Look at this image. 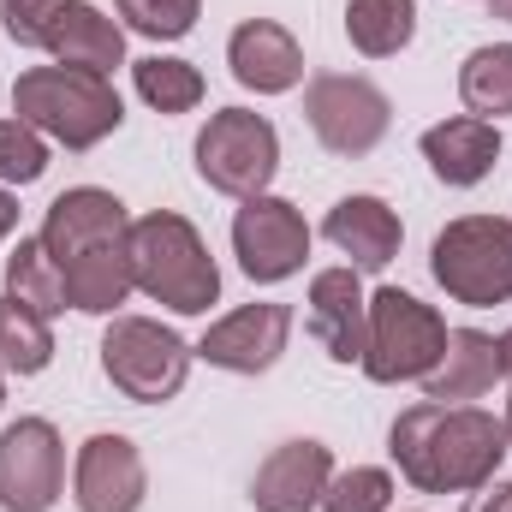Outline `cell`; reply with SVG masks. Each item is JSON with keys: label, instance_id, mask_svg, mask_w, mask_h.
<instances>
[{"label": "cell", "instance_id": "6da1fadb", "mask_svg": "<svg viewBox=\"0 0 512 512\" xmlns=\"http://www.w3.org/2000/svg\"><path fill=\"white\" fill-rule=\"evenodd\" d=\"M507 447H512L507 423L477 411V405L417 399L387 429V453H393L399 477L411 489H423V495H471V489H483L489 477H501Z\"/></svg>", "mask_w": 512, "mask_h": 512}, {"label": "cell", "instance_id": "7a4b0ae2", "mask_svg": "<svg viewBox=\"0 0 512 512\" xmlns=\"http://www.w3.org/2000/svg\"><path fill=\"white\" fill-rule=\"evenodd\" d=\"M131 280L143 298L167 304L173 316H203L209 304H221V268L203 245V233L173 215V209H155V215H137L131 221Z\"/></svg>", "mask_w": 512, "mask_h": 512}, {"label": "cell", "instance_id": "3957f363", "mask_svg": "<svg viewBox=\"0 0 512 512\" xmlns=\"http://www.w3.org/2000/svg\"><path fill=\"white\" fill-rule=\"evenodd\" d=\"M12 108H18L24 126L54 137L60 149H96L126 120L120 90L102 72H84V66H30V72H18Z\"/></svg>", "mask_w": 512, "mask_h": 512}, {"label": "cell", "instance_id": "277c9868", "mask_svg": "<svg viewBox=\"0 0 512 512\" xmlns=\"http://www.w3.org/2000/svg\"><path fill=\"white\" fill-rule=\"evenodd\" d=\"M429 274L453 304L489 310L512 298V221L501 215H459L435 233Z\"/></svg>", "mask_w": 512, "mask_h": 512}, {"label": "cell", "instance_id": "5b68a950", "mask_svg": "<svg viewBox=\"0 0 512 512\" xmlns=\"http://www.w3.org/2000/svg\"><path fill=\"white\" fill-rule=\"evenodd\" d=\"M447 352V322L435 304L382 286L370 292V334H364V376L382 387L399 382H423Z\"/></svg>", "mask_w": 512, "mask_h": 512}, {"label": "cell", "instance_id": "8992f818", "mask_svg": "<svg viewBox=\"0 0 512 512\" xmlns=\"http://www.w3.org/2000/svg\"><path fill=\"white\" fill-rule=\"evenodd\" d=\"M197 173L221 197H262L280 173V131L251 108H221L197 131Z\"/></svg>", "mask_w": 512, "mask_h": 512}, {"label": "cell", "instance_id": "52a82bcc", "mask_svg": "<svg viewBox=\"0 0 512 512\" xmlns=\"http://www.w3.org/2000/svg\"><path fill=\"white\" fill-rule=\"evenodd\" d=\"M191 346L173 334V328H161V322H149V316H114L108 322V334H102V370H108V382L120 387L126 399L137 405H161V399H173L185 376H191Z\"/></svg>", "mask_w": 512, "mask_h": 512}, {"label": "cell", "instance_id": "ba28073f", "mask_svg": "<svg viewBox=\"0 0 512 512\" xmlns=\"http://www.w3.org/2000/svg\"><path fill=\"white\" fill-rule=\"evenodd\" d=\"M304 120L322 137L328 155L358 161V155H370L387 137L393 102H387L382 84H370V78H358V72H322V78H310V90H304Z\"/></svg>", "mask_w": 512, "mask_h": 512}, {"label": "cell", "instance_id": "9c48e42d", "mask_svg": "<svg viewBox=\"0 0 512 512\" xmlns=\"http://www.w3.org/2000/svg\"><path fill=\"white\" fill-rule=\"evenodd\" d=\"M66 489V447L48 417L0 429V512H48Z\"/></svg>", "mask_w": 512, "mask_h": 512}, {"label": "cell", "instance_id": "30bf717a", "mask_svg": "<svg viewBox=\"0 0 512 512\" xmlns=\"http://www.w3.org/2000/svg\"><path fill=\"white\" fill-rule=\"evenodd\" d=\"M233 251H239V268L256 286H280V280H292L304 268L310 227L286 197L262 191V197H245V209L233 215Z\"/></svg>", "mask_w": 512, "mask_h": 512}, {"label": "cell", "instance_id": "8fae6325", "mask_svg": "<svg viewBox=\"0 0 512 512\" xmlns=\"http://www.w3.org/2000/svg\"><path fill=\"white\" fill-rule=\"evenodd\" d=\"M286 340H292V310H286V304H245V310H233V316L209 322V328H203V340H197L191 352H197L203 364H215V370L262 376V370H274V364H280Z\"/></svg>", "mask_w": 512, "mask_h": 512}, {"label": "cell", "instance_id": "7c38bea8", "mask_svg": "<svg viewBox=\"0 0 512 512\" xmlns=\"http://www.w3.org/2000/svg\"><path fill=\"white\" fill-rule=\"evenodd\" d=\"M126 233H131L126 203H120L114 191H102V185H78V191H60V197L48 203V221H42L36 239L48 245V256H54L60 274H66V262L102 251V245H120Z\"/></svg>", "mask_w": 512, "mask_h": 512}, {"label": "cell", "instance_id": "4fadbf2b", "mask_svg": "<svg viewBox=\"0 0 512 512\" xmlns=\"http://www.w3.org/2000/svg\"><path fill=\"white\" fill-rule=\"evenodd\" d=\"M149 495L143 453L126 435H90L72 465V501L78 512H137Z\"/></svg>", "mask_w": 512, "mask_h": 512}, {"label": "cell", "instance_id": "5bb4252c", "mask_svg": "<svg viewBox=\"0 0 512 512\" xmlns=\"http://www.w3.org/2000/svg\"><path fill=\"white\" fill-rule=\"evenodd\" d=\"M310 334L334 364H364L370 298H364L358 268H322L310 280Z\"/></svg>", "mask_w": 512, "mask_h": 512}, {"label": "cell", "instance_id": "9a60e30c", "mask_svg": "<svg viewBox=\"0 0 512 512\" xmlns=\"http://www.w3.org/2000/svg\"><path fill=\"white\" fill-rule=\"evenodd\" d=\"M328 477H334V453L304 435V441L274 447V453L256 465L251 501H256V512H316Z\"/></svg>", "mask_w": 512, "mask_h": 512}, {"label": "cell", "instance_id": "2e32d148", "mask_svg": "<svg viewBox=\"0 0 512 512\" xmlns=\"http://www.w3.org/2000/svg\"><path fill=\"white\" fill-rule=\"evenodd\" d=\"M227 66H233V78L256 90V96H286V90H298V78H304V48H298V36L286 30V24H274V18H245L233 36H227Z\"/></svg>", "mask_w": 512, "mask_h": 512}, {"label": "cell", "instance_id": "e0dca14e", "mask_svg": "<svg viewBox=\"0 0 512 512\" xmlns=\"http://www.w3.org/2000/svg\"><path fill=\"white\" fill-rule=\"evenodd\" d=\"M322 233H328V245H334V251L346 256V268H358V274H382L387 262L399 256V239H405L399 215L387 209L382 197H370V191L340 197V203L328 209Z\"/></svg>", "mask_w": 512, "mask_h": 512}, {"label": "cell", "instance_id": "ac0fdd59", "mask_svg": "<svg viewBox=\"0 0 512 512\" xmlns=\"http://www.w3.org/2000/svg\"><path fill=\"white\" fill-rule=\"evenodd\" d=\"M423 161L441 185L453 191H471L495 173L501 161V126L495 120H477V114H459V120H441V126L423 131Z\"/></svg>", "mask_w": 512, "mask_h": 512}, {"label": "cell", "instance_id": "d6986e66", "mask_svg": "<svg viewBox=\"0 0 512 512\" xmlns=\"http://www.w3.org/2000/svg\"><path fill=\"white\" fill-rule=\"evenodd\" d=\"M48 54H54V66H84V72L114 78V66H126V30L90 0H66L54 18Z\"/></svg>", "mask_w": 512, "mask_h": 512}, {"label": "cell", "instance_id": "ffe728a7", "mask_svg": "<svg viewBox=\"0 0 512 512\" xmlns=\"http://www.w3.org/2000/svg\"><path fill=\"white\" fill-rule=\"evenodd\" d=\"M501 376H507V370H501V340H495V334L447 328V352H441V364L423 376V399H435V405L483 399Z\"/></svg>", "mask_w": 512, "mask_h": 512}, {"label": "cell", "instance_id": "44dd1931", "mask_svg": "<svg viewBox=\"0 0 512 512\" xmlns=\"http://www.w3.org/2000/svg\"><path fill=\"white\" fill-rule=\"evenodd\" d=\"M126 239H131V233H126ZM126 239H120V245H102V251H90V256H78V262H66L72 310H84V316H114L131 292H137Z\"/></svg>", "mask_w": 512, "mask_h": 512}, {"label": "cell", "instance_id": "7402d4cb", "mask_svg": "<svg viewBox=\"0 0 512 512\" xmlns=\"http://www.w3.org/2000/svg\"><path fill=\"white\" fill-rule=\"evenodd\" d=\"M6 298H18L24 310H36L42 322H54L72 304L66 274H60V262L48 256L42 239H18V251L6 256Z\"/></svg>", "mask_w": 512, "mask_h": 512}, {"label": "cell", "instance_id": "603a6c76", "mask_svg": "<svg viewBox=\"0 0 512 512\" xmlns=\"http://www.w3.org/2000/svg\"><path fill=\"white\" fill-rule=\"evenodd\" d=\"M346 36L364 60H393L417 36V0H346Z\"/></svg>", "mask_w": 512, "mask_h": 512}, {"label": "cell", "instance_id": "cb8c5ba5", "mask_svg": "<svg viewBox=\"0 0 512 512\" xmlns=\"http://www.w3.org/2000/svg\"><path fill=\"white\" fill-rule=\"evenodd\" d=\"M459 102L477 120H507L512 114V42L471 48L459 66Z\"/></svg>", "mask_w": 512, "mask_h": 512}, {"label": "cell", "instance_id": "d4e9b609", "mask_svg": "<svg viewBox=\"0 0 512 512\" xmlns=\"http://www.w3.org/2000/svg\"><path fill=\"white\" fill-rule=\"evenodd\" d=\"M54 364V328L0 292V370L6 376H42Z\"/></svg>", "mask_w": 512, "mask_h": 512}, {"label": "cell", "instance_id": "484cf974", "mask_svg": "<svg viewBox=\"0 0 512 512\" xmlns=\"http://www.w3.org/2000/svg\"><path fill=\"white\" fill-rule=\"evenodd\" d=\"M131 84L137 96L155 108V114H191L203 102V72L191 60H167V54H149V60H131Z\"/></svg>", "mask_w": 512, "mask_h": 512}, {"label": "cell", "instance_id": "4316f807", "mask_svg": "<svg viewBox=\"0 0 512 512\" xmlns=\"http://www.w3.org/2000/svg\"><path fill=\"white\" fill-rule=\"evenodd\" d=\"M387 507H393V477L382 465H352V471L328 477L316 512H387Z\"/></svg>", "mask_w": 512, "mask_h": 512}, {"label": "cell", "instance_id": "83f0119b", "mask_svg": "<svg viewBox=\"0 0 512 512\" xmlns=\"http://www.w3.org/2000/svg\"><path fill=\"white\" fill-rule=\"evenodd\" d=\"M114 12L126 18V30L149 36V42H179V36H191L203 0H114Z\"/></svg>", "mask_w": 512, "mask_h": 512}, {"label": "cell", "instance_id": "f1b7e54d", "mask_svg": "<svg viewBox=\"0 0 512 512\" xmlns=\"http://www.w3.org/2000/svg\"><path fill=\"white\" fill-rule=\"evenodd\" d=\"M48 173V137L24 120H0V185H36Z\"/></svg>", "mask_w": 512, "mask_h": 512}, {"label": "cell", "instance_id": "f546056e", "mask_svg": "<svg viewBox=\"0 0 512 512\" xmlns=\"http://www.w3.org/2000/svg\"><path fill=\"white\" fill-rule=\"evenodd\" d=\"M66 0H0V24L18 48H48L54 36V18H60Z\"/></svg>", "mask_w": 512, "mask_h": 512}, {"label": "cell", "instance_id": "4dcf8cb0", "mask_svg": "<svg viewBox=\"0 0 512 512\" xmlns=\"http://www.w3.org/2000/svg\"><path fill=\"white\" fill-rule=\"evenodd\" d=\"M459 512H512V483L507 477H489L483 489H471L465 495V507Z\"/></svg>", "mask_w": 512, "mask_h": 512}, {"label": "cell", "instance_id": "1f68e13d", "mask_svg": "<svg viewBox=\"0 0 512 512\" xmlns=\"http://www.w3.org/2000/svg\"><path fill=\"white\" fill-rule=\"evenodd\" d=\"M12 227H18V197L0 185V239H12Z\"/></svg>", "mask_w": 512, "mask_h": 512}, {"label": "cell", "instance_id": "d6a6232c", "mask_svg": "<svg viewBox=\"0 0 512 512\" xmlns=\"http://www.w3.org/2000/svg\"><path fill=\"white\" fill-rule=\"evenodd\" d=\"M501 370H507V376H512V328H507V334H501Z\"/></svg>", "mask_w": 512, "mask_h": 512}, {"label": "cell", "instance_id": "836d02e7", "mask_svg": "<svg viewBox=\"0 0 512 512\" xmlns=\"http://www.w3.org/2000/svg\"><path fill=\"white\" fill-rule=\"evenodd\" d=\"M489 12H495V18H507V24H512V0H489Z\"/></svg>", "mask_w": 512, "mask_h": 512}, {"label": "cell", "instance_id": "e575fe53", "mask_svg": "<svg viewBox=\"0 0 512 512\" xmlns=\"http://www.w3.org/2000/svg\"><path fill=\"white\" fill-rule=\"evenodd\" d=\"M501 423H507V441H512V393H507V417H501Z\"/></svg>", "mask_w": 512, "mask_h": 512}, {"label": "cell", "instance_id": "d590c367", "mask_svg": "<svg viewBox=\"0 0 512 512\" xmlns=\"http://www.w3.org/2000/svg\"><path fill=\"white\" fill-rule=\"evenodd\" d=\"M0 405H6V370H0Z\"/></svg>", "mask_w": 512, "mask_h": 512}]
</instances>
